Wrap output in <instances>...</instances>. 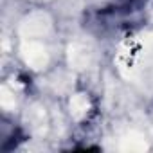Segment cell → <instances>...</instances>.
<instances>
[{
    "mask_svg": "<svg viewBox=\"0 0 153 153\" xmlns=\"http://www.w3.org/2000/svg\"><path fill=\"white\" fill-rule=\"evenodd\" d=\"M22 56L25 59V63L33 68H43L49 61V54H47V49L40 43V42H34V40H25L24 45H22Z\"/></svg>",
    "mask_w": 153,
    "mask_h": 153,
    "instance_id": "obj_1",
    "label": "cell"
},
{
    "mask_svg": "<svg viewBox=\"0 0 153 153\" xmlns=\"http://www.w3.org/2000/svg\"><path fill=\"white\" fill-rule=\"evenodd\" d=\"M49 27H51L49 16L43 15V13H34V15H31V16H27L24 20V24L20 27V33H22V36L25 40H33L36 36L45 34L49 31Z\"/></svg>",
    "mask_w": 153,
    "mask_h": 153,
    "instance_id": "obj_2",
    "label": "cell"
},
{
    "mask_svg": "<svg viewBox=\"0 0 153 153\" xmlns=\"http://www.w3.org/2000/svg\"><path fill=\"white\" fill-rule=\"evenodd\" d=\"M68 63L74 68H85L88 65V51L78 43L70 45L68 47Z\"/></svg>",
    "mask_w": 153,
    "mask_h": 153,
    "instance_id": "obj_3",
    "label": "cell"
},
{
    "mask_svg": "<svg viewBox=\"0 0 153 153\" xmlns=\"http://www.w3.org/2000/svg\"><path fill=\"white\" fill-rule=\"evenodd\" d=\"M123 151H144L148 148L144 137L137 131H130L128 135H124L121 139V146H119Z\"/></svg>",
    "mask_w": 153,
    "mask_h": 153,
    "instance_id": "obj_4",
    "label": "cell"
},
{
    "mask_svg": "<svg viewBox=\"0 0 153 153\" xmlns=\"http://www.w3.org/2000/svg\"><path fill=\"white\" fill-rule=\"evenodd\" d=\"M88 108H90V103H88L87 96H83V94L72 96V99H70V114H72L74 119H83L87 115Z\"/></svg>",
    "mask_w": 153,
    "mask_h": 153,
    "instance_id": "obj_5",
    "label": "cell"
},
{
    "mask_svg": "<svg viewBox=\"0 0 153 153\" xmlns=\"http://www.w3.org/2000/svg\"><path fill=\"white\" fill-rule=\"evenodd\" d=\"M0 103H2L4 108H13L15 106V97H13V94L6 87L2 88V99H0Z\"/></svg>",
    "mask_w": 153,
    "mask_h": 153,
    "instance_id": "obj_6",
    "label": "cell"
}]
</instances>
